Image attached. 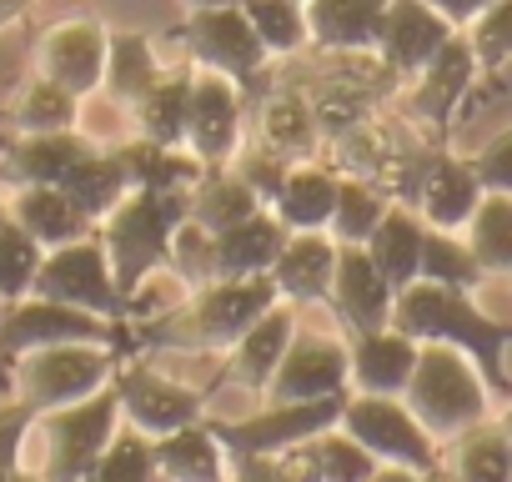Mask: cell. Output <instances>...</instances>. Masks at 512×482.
<instances>
[{"mask_svg": "<svg viewBox=\"0 0 512 482\" xmlns=\"http://www.w3.org/2000/svg\"><path fill=\"white\" fill-rule=\"evenodd\" d=\"M11 482H46V477H41V472H26V467H16V472H11Z\"/></svg>", "mask_w": 512, "mask_h": 482, "instance_id": "9f6ffc18", "label": "cell"}, {"mask_svg": "<svg viewBox=\"0 0 512 482\" xmlns=\"http://www.w3.org/2000/svg\"><path fill=\"white\" fill-rule=\"evenodd\" d=\"M191 76L196 66H176L161 71V81L146 91V101L131 111L136 136L156 141V146H186V111H191Z\"/></svg>", "mask_w": 512, "mask_h": 482, "instance_id": "e575fe53", "label": "cell"}, {"mask_svg": "<svg viewBox=\"0 0 512 482\" xmlns=\"http://www.w3.org/2000/svg\"><path fill=\"white\" fill-rule=\"evenodd\" d=\"M297 327H302V307L297 302H277L272 312H262L226 347V382L251 392V397H267V387H272Z\"/></svg>", "mask_w": 512, "mask_h": 482, "instance_id": "d6986e66", "label": "cell"}, {"mask_svg": "<svg viewBox=\"0 0 512 482\" xmlns=\"http://www.w3.org/2000/svg\"><path fill=\"white\" fill-rule=\"evenodd\" d=\"M392 327H402V332L417 337V342H447V347L467 352L472 367L482 372V382L492 387L497 407L512 397V372H507L512 322H497L492 312H482V307L472 302V292L412 282V287L397 292V302H392Z\"/></svg>", "mask_w": 512, "mask_h": 482, "instance_id": "7a4b0ae2", "label": "cell"}, {"mask_svg": "<svg viewBox=\"0 0 512 482\" xmlns=\"http://www.w3.org/2000/svg\"><path fill=\"white\" fill-rule=\"evenodd\" d=\"M251 101L231 76L201 71L191 76V111H186V151L201 166H231L246 146Z\"/></svg>", "mask_w": 512, "mask_h": 482, "instance_id": "5bb4252c", "label": "cell"}, {"mask_svg": "<svg viewBox=\"0 0 512 482\" xmlns=\"http://www.w3.org/2000/svg\"><path fill=\"white\" fill-rule=\"evenodd\" d=\"M11 221V201H0V226H6Z\"/></svg>", "mask_w": 512, "mask_h": 482, "instance_id": "680465c9", "label": "cell"}, {"mask_svg": "<svg viewBox=\"0 0 512 482\" xmlns=\"http://www.w3.org/2000/svg\"><path fill=\"white\" fill-rule=\"evenodd\" d=\"M352 392V352H347V332L337 327H297L272 387L262 402H312V397H342Z\"/></svg>", "mask_w": 512, "mask_h": 482, "instance_id": "9a60e30c", "label": "cell"}, {"mask_svg": "<svg viewBox=\"0 0 512 482\" xmlns=\"http://www.w3.org/2000/svg\"><path fill=\"white\" fill-rule=\"evenodd\" d=\"M307 452H312V462H317V482H372L377 467H382V462H377L352 432H342V427L317 432V437L307 442Z\"/></svg>", "mask_w": 512, "mask_h": 482, "instance_id": "60d3db41", "label": "cell"}, {"mask_svg": "<svg viewBox=\"0 0 512 482\" xmlns=\"http://www.w3.org/2000/svg\"><path fill=\"white\" fill-rule=\"evenodd\" d=\"M246 11L251 31L262 36L272 61H292L312 51V31H307V6L302 0H236Z\"/></svg>", "mask_w": 512, "mask_h": 482, "instance_id": "74e56055", "label": "cell"}, {"mask_svg": "<svg viewBox=\"0 0 512 482\" xmlns=\"http://www.w3.org/2000/svg\"><path fill=\"white\" fill-rule=\"evenodd\" d=\"M161 56H156V41L141 36V31H111V46H106V81H101V96H111L126 116L146 101V91L161 81Z\"/></svg>", "mask_w": 512, "mask_h": 482, "instance_id": "1f68e13d", "label": "cell"}, {"mask_svg": "<svg viewBox=\"0 0 512 482\" xmlns=\"http://www.w3.org/2000/svg\"><path fill=\"white\" fill-rule=\"evenodd\" d=\"M387 191H377L372 181L362 176H342V191H337V211H332V236L337 241H352V247H362V241L377 231V221L387 216Z\"/></svg>", "mask_w": 512, "mask_h": 482, "instance_id": "b9f144b4", "label": "cell"}, {"mask_svg": "<svg viewBox=\"0 0 512 482\" xmlns=\"http://www.w3.org/2000/svg\"><path fill=\"white\" fill-rule=\"evenodd\" d=\"M171 277L196 292L206 282H216V231H206L201 221H181L176 236H171Z\"/></svg>", "mask_w": 512, "mask_h": 482, "instance_id": "f6af8a7d", "label": "cell"}, {"mask_svg": "<svg viewBox=\"0 0 512 482\" xmlns=\"http://www.w3.org/2000/svg\"><path fill=\"white\" fill-rule=\"evenodd\" d=\"M121 357H126V347H116V342H61V347H41V352L16 357L6 382L36 412H56V407L86 402L101 387H111Z\"/></svg>", "mask_w": 512, "mask_h": 482, "instance_id": "5b68a950", "label": "cell"}, {"mask_svg": "<svg viewBox=\"0 0 512 482\" xmlns=\"http://www.w3.org/2000/svg\"><path fill=\"white\" fill-rule=\"evenodd\" d=\"M337 191H342V171L317 156V161H297L272 201L277 221L287 231H327L332 226V211H337Z\"/></svg>", "mask_w": 512, "mask_h": 482, "instance_id": "484cf974", "label": "cell"}, {"mask_svg": "<svg viewBox=\"0 0 512 482\" xmlns=\"http://www.w3.org/2000/svg\"><path fill=\"white\" fill-rule=\"evenodd\" d=\"M407 407L417 412V422L447 447L457 432L487 422L497 412V397L492 387L482 382V372L472 367L467 352L447 347V342H422V357H417V372L407 382Z\"/></svg>", "mask_w": 512, "mask_h": 482, "instance_id": "277c9868", "label": "cell"}, {"mask_svg": "<svg viewBox=\"0 0 512 482\" xmlns=\"http://www.w3.org/2000/svg\"><path fill=\"white\" fill-rule=\"evenodd\" d=\"M477 81H482V71H477V61H472L467 36L457 31V36L437 51V61H432L417 81L402 86V96H397L392 106H397L432 146H452V121H457V111L472 101Z\"/></svg>", "mask_w": 512, "mask_h": 482, "instance_id": "4fadbf2b", "label": "cell"}, {"mask_svg": "<svg viewBox=\"0 0 512 482\" xmlns=\"http://www.w3.org/2000/svg\"><path fill=\"white\" fill-rule=\"evenodd\" d=\"M337 427L352 432L377 462L412 467V472L442 467V442L417 422V412L407 407V397L347 392V407H342V422H337Z\"/></svg>", "mask_w": 512, "mask_h": 482, "instance_id": "7c38bea8", "label": "cell"}, {"mask_svg": "<svg viewBox=\"0 0 512 482\" xmlns=\"http://www.w3.org/2000/svg\"><path fill=\"white\" fill-rule=\"evenodd\" d=\"M41 262H46V247L21 221L0 226V297H6V302L31 297V287L41 277Z\"/></svg>", "mask_w": 512, "mask_h": 482, "instance_id": "7bdbcfd3", "label": "cell"}, {"mask_svg": "<svg viewBox=\"0 0 512 482\" xmlns=\"http://www.w3.org/2000/svg\"><path fill=\"white\" fill-rule=\"evenodd\" d=\"M487 191H512V126H502L477 156H467Z\"/></svg>", "mask_w": 512, "mask_h": 482, "instance_id": "f907efd6", "label": "cell"}, {"mask_svg": "<svg viewBox=\"0 0 512 482\" xmlns=\"http://www.w3.org/2000/svg\"><path fill=\"white\" fill-rule=\"evenodd\" d=\"M31 11V0H0V31H6L11 21H21Z\"/></svg>", "mask_w": 512, "mask_h": 482, "instance_id": "db71d44e", "label": "cell"}, {"mask_svg": "<svg viewBox=\"0 0 512 482\" xmlns=\"http://www.w3.org/2000/svg\"><path fill=\"white\" fill-rule=\"evenodd\" d=\"M482 196H487V186L477 181L467 156H457L452 146H437L427 156V171H422V186H417V211H422L427 226L467 231V221L482 206Z\"/></svg>", "mask_w": 512, "mask_h": 482, "instance_id": "7402d4cb", "label": "cell"}, {"mask_svg": "<svg viewBox=\"0 0 512 482\" xmlns=\"http://www.w3.org/2000/svg\"><path fill=\"white\" fill-rule=\"evenodd\" d=\"M106 46H111V26L96 16H66L56 26H46L36 36V76L76 91L81 101L101 96L106 81Z\"/></svg>", "mask_w": 512, "mask_h": 482, "instance_id": "2e32d148", "label": "cell"}, {"mask_svg": "<svg viewBox=\"0 0 512 482\" xmlns=\"http://www.w3.org/2000/svg\"><path fill=\"white\" fill-rule=\"evenodd\" d=\"M171 41H181V51L191 56V66L201 71H216V76H231L246 96L262 91L267 81V66H277L262 46V36L251 31L246 11L236 6H206V11H186V21L171 31Z\"/></svg>", "mask_w": 512, "mask_h": 482, "instance_id": "8992f818", "label": "cell"}, {"mask_svg": "<svg viewBox=\"0 0 512 482\" xmlns=\"http://www.w3.org/2000/svg\"><path fill=\"white\" fill-rule=\"evenodd\" d=\"M422 477H427V472H412V467H392V462H382L372 482H422Z\"/></svg>", "mask_w": 512, "mask_h": 482, "instance_id": "f5cc1de1", "label": "cell"}, {"mask_svg": "<svg viewBox=\"0 0 512 482\" xmlns=\"http://www.w3.org/2000/svg\"><path fill=\"white\" fill-rule=\"evenodd\" d=\"M61 191H71V201L101 226V221L136 191V181H131V171H126L121 146H96L91 156H81V161L61 176Z\"/></svg>", "mask_w": 512, "mask_h": 482, "instance_id": "4dcf8cb0", "label": "cell"}, {"mask_svg": "<svg viewBox=\"0 0 512 482\" xmlns=\"http://www.w3.org/2000/svg\"><path fill=\"white\" fill-rule=\"evenodd\" d=\"M6 307H11V302H6V297H0V317H6Z\"/></svg>", "mask_w": 512, "mask_h": 482, "instance_id": "94428289", "label": "cell"}, {"mask_svg": "<svg viewBox=\"0 0 512 482\" xmlns=\"http://www.w3.org/2000/svg\"><path fill=\"white\" fill-rule=\"evenodd\" d=\"M111 387L121 397V422L146 432L151 442L166 437V432H181V427H191V422H201L211 412L206 407L211 392H201V387H191V382H181V377H171L156 362L131 357V352L121 357Z\"/></svg>", "mask_w": 512, "mask_h": 482, "instance_id": "8fae6325", "label": "cell"}, {"mask_svg": "<svg viewBox=\"0 0 512 482\" xmlns=\"http://www.w3.org/2000/svg\"><path fill=\"white\" fill-rule=\"evenodd\" d=\"M427 6H432V11H442L457 31H467V26H472V21H477L487 6H492V0H427Z\"/></svg>", "mask_w": 512, "mask_h": 482, "instance_id": "816d5d0a", "label": "cell"}, {"mask_svg": "<svg viewBox=\"0 0 512 482\" xmlns=\"http://www.w3.org/2000/svg\"><path fill=\"white\" fill-rule=\"evenodd\" d=\"M422 282L432 287H452V292H477L487 282L482 262L472 257L467 236L462 231H437L427 226V241H422Z\"/></svg>", "mask_w": 512, "mask_h": 482, "instance_id": "ab89813d", "label": "cell"}, {"mask_svg": "<svg viewBox=\"0 0 512 482\" xmlns=\"http://www.w3.org/2000/svg\"><path fill=\"white\" fill-rule=\"evenodd\" d=\"M267 201L251 191V181L236 166H206L191 186V221H201L206 231H226L246 216H256Z\"/></svg>", "mask_w": 512, "mask_h": 482, "instance_id": "836d02e7", "label": "cell"}, {"mask_svg": "<svg viewBox=\"0 0 512 482\" xmlns=\"http://www.w3.org/2000/svg\"><path fill=\"white\" fill-rule=\"evenodd\" d=\"M11 221H21L46 252H56V247H66V241H81V236L96 231V221L71 201V191L46 186V181L16 186V196H11Z\"/></svg>", "mask_w": 512, "mask_h": 482, "instance_id": "f1b7e54d", "label": "cell"}, {"mask_svg": "<svg viewBox=\"0 0 512 482\" xmlns=\"http://www.w3.org/2000/svg\"><path fill=\"white\" fill-rule=\"evenodd\" d=\"M251 101V126H256V141L267 151L287 156L292 166L297 161H317L322 156V126H317V106H312V91L302 81H272V91L262 86Z\"/></svg>", "mask_w": 512, "mask_h": 482, "instance_id": "e0dca14e", "label": "cell"}, {"mask_svg": "<svg viewBox=\"0 0 512 482\" xmlns=\"http://www.w3.org/2000/svg\"><path fill=\"white\" fill-rule=\"evenodd\" d=\"M422 241H427V221L417 206L392 201L387 216L377 221V231L362 241L367 257L377 262V272L387 277L392 292H407L412 282H422Z\"/></svg>", "mask_w": 512, "mask_h": 482, "instance_id": "4316f807", "label": "cell"}, {"mask_svg": "<svg viewBox=\"0 0 512 482\" xmlns=\"http://www.w3.org/2000/svg\"><path fill=\"white\" fill-rule=\"evenodd\" d=\"M121 156H126V171L136 186H151V191H191L196 176L206 171L186 146H156L146 136H131L121 141Z\"/></svg>", "mask_w": 512, "mask_h": 482, "instance_id": "8d00e7d4", "label": "cell"}, {"mask_svg": "<svg viewBox=\"0 0 512 482\" xmlns=\"http://www.w3.org/2000/svg\"><path fill=\"white\" fill-rule=\"evenodd\" d=\"M472 46V61L482 71V81H492L507 61H512V0H492V6L462 31Z\"/></svg>", "mask_w": 512, "mask_h": 482, "instance_id": "bcb514c9", "label": "cell"}, {"mask_svg": "<svg viewBox=\"0 0 512 482\" xmlns=\"http://www.w3.org/2000/svg\"><path fill=\"white\" fill-rule=\"evenodd\" d=\"M452 36H457V26L442 11H432L427 0H392L382 41H377V61L407 86V81H417L437 61V51Z\"/></svg>", "mask_w": 512, "mask_h": 482, "instance_id": "ac0fdd59", "label": "cell"}, {"mask_svg": "<svg viewBox=\"0 0 512 482\" xmlns=\"http://www.w3.org/2000/svg\"><path fill=\"white\" fill-rule=\"evenodd\" d=\"M392 302L397 292L387 287V277L377 272V262L367 257V247L337 241V277H332V312L337 327L352 332H377L392 322Z\"/></svg>", "mask_w": 512, "mask_h": 482, "instance_id": "ffe728a7", "label": "cell"}, {"mask_svg": "<svg viewBox=\"0 0 512 482\" xmlns=\"http://www.w3.org/2000/svg\"><path fill=\"white\" fill-rule=\"evenodd\" d=\"M226 482H317V462H312L307 442L282 457H231Z\"/></svg>", "mask_w": 512, "mask_h": 482, "instance_id": "7dc6e473", "label": "cell"}, {"mask_svg": "<svg viewBox=\"0 0 512 482\" xmlns=\"http://www.w3.org/2000/svg\"><path fill=\"white\" fill-rule=\"evenodd\" d=\"M462 236L487 277H512V191H487Z\"/></svg>", "mask_w": 512, "mask_h": 482, "instance_id": "f35d334b", "label": "cell"}, {"mask_svg": "<svg viewBox=\"0 0 512 482\" xmlns=\"http://www.w3.org/2000/svg\"><path fill=\"white\" fill-rule=\"evenodd\" d=\"M312 56H377L392 0H302Z\"/></svg>", "mask_w": 512, "mask_h": 482, "instance_id": "44dd1931", "label": "cell"}, {"mask_svg": "<svg viewBox=\"0 0 512 482\" xmlns=\"http://www.w3.org/2000/svg\"><path fill=\"white\" fill-rule=\"evenodd\" d=\"M342 407H347V392L342 397H312V402H262L256 412H241V417L206 412V422L221 437L226 457H282V452L312 442L317 432L337 427Z\"/></svg>", "mask_w": 512, "mask_h": 482, "instance_id": "52a82bcc", "label": "cell"}, {"mask_svg": "<svg viewBox=\"0 0 512 482\" xmlns=\"http://www.w3.org/2000/svg\"><path fill=\"white\" fill-rule=\"evenodd\" d=\"M156 452V472L161 482H226L231 477V457L221 447V437L211 432V422H191L181 432H166L151 442Z\"/></svg>", "mask_w": 512, "mask_h": 482, "instance_id": "f546056e", "label": "cell"}, {"mask_svg": "<svg viewBox=\"0 0 512 482\" xmlns=\"http://www.w3.org/2000/svg\"><path fill=\"white\" fill-rule=\"evenodd\" d=\"M36 432L46 437L41 477L46 482H86V472L101 462V452L121 432V397H116V387H101L86 402L41 412Z\"/></svg>", "mask_w": 512, "mask_h": 482, "instance_id": "ba28073f", "label": "cell"}, {"mask_svg": "<svg viewBox=\"0 0 512 482\" xmlns=\"http://www.w3.org/2000/svg\"><path fill=\"white\" fill-rule=\"evenodd\" d=\"M191 216V191H151V186H136L96 231L106 241V257H111V272H116V287L121 297L131 302V317H136V302L146 292L151 277L171 272V236L176 226Z\"/></svg>", "mask_w": 512, "mask_h": 482, "instance_id": "3957f363", "label": "cell"}, {"mask_svg": "<svg viewBox=\"0 0 512 482\" xmlns=\"http://www.w3.org/2000/svg\"><path fill=\"white\" fill-rule=\"evenodd\" d=\"M86 482H161L151 437L121 422V432L111 437V447L101 452V462L86 472Z\"/></svg>", "mask_w": 512, "mask_h": 482, "instance_id": "ee69618b", "label": "cell"}, {"mask_svg": "<svg viewBox=\"0 0 512 482\" xmlns=\"http://www.w3.org/2000/svg\"><path fill=\"white\" fill-rule=\"evenodd\" d=\"M36 422H41V412H36L31 402H21V397L0 402V467L16 472V467L26 462V442H31Z\"/></svg>", "mask_w": 512, "mask_h": 482, "instance_id": "681fc988", "label": "cell"}, {"mask_svg": "<svg viewBox=\"0 0 512 482\" xmlns=\"http://www.w3.org/2000/svg\"><path fill=\"white\" fill-rule=\"evenodd\" d=\"M332 277H337V236L332 231H292L272 267L282 302L332 307Z\"/></svg>", "mask_w": 512, "mask_h": 482, "instance_id": "cb8c5ba5", "label": "cell"}, {"mask_svg": "<svg viewBox=\"0 0 512 482\" xmlns=\"http://www.w3.org/2000/svg\"><path fill=\"white\" fill-rule=\"evenodd\" d=\"M206 6H231V0H186V11H206Z\"/></svg>", "mask_w": 512, "mask_h": 482, "instance_id": "6f0895ef", "label": "cell"}, {"mask_svg": "<svg viewBox=\"0 0 512 482\" xmlns=\"http://www.w3.org/2000/svg\"><path fill=\"white\" fill-rule=\"evenodd\" d=\"M442 467L452 482H512V437L497 427V417H487L442 447Z\"/></svg>", "mask_w": 512, "mask_h": 482, "instance_id": "d6a6232c", "label": "cell"}, {"mask_svg": "<svg viewBox=\"0 0 512 482\" xmlns=\"http://www.w3.org/2000/svg\"><path fill=\"white\" fill-rule=\"evenodd\" d=\"M101 141H91L81 126L76 131H41V136H16V141H0V171H6L16 186L26 181H46V186H61V176L91 156Z\"/></svg>", "mask_w": 512, "mask_h": 482, "instance_id": "d4e9b609", "label": "cell"}, {"mask_svg": "<svg viewBox=\"0 0 512 482\" xmlns=\"http://www.w3.org/2000/svg\"><path fill=\"white\" fill-rule=\"evenodd\" d=\"M0 482H11V467H0Z\"/></svg>", "mask_w": 512, "mask_h": 482, "instance_id": "91938a15", "label": "cell"}, {"mask_svg": "<svg viewBox=\"0 0 512 482\" xmlns=\"http://www.w3.org/2000/svg\"><path fill=\"white\" fill-rule=\"evenodd\" d=\"M81 96L76 91H66V86H56V81H46V76H31L11 101H6V116L11 126H16V136H41V131H76L81 126Z\"/></svg>", "mask_w": 512, "mask_h": 482, "instance_id": "d590c367", "label": "cell"}, {"mask_svg": "<svg viewBox=\"0 0 512 482\" xmlns=\"http://www.w3.org/2000/svg\"><path fill=\"white\" fill-rule=\"evenodd\" d=\"M61 342H116L131 352V322H106L51 297H21L0 317V372H11V362L26 352L61 347Z\"/></svg>", "mask_w": 512, "mask_h": 482, "instance_id": "30bf717a", "label": "cell"}, {"mask_svg": "<svg viewBox=\"0 0 512 482\" xmlns=\"http://www.w3.org/2000/svg\"><path fill=\"white\" fill-rule=\"evenodd\" d=\"M31 297H51V302L81 307V312L106 317V322H131V302H126L121 287H116V272H111V257H106L101 231H91V236H81V241H66V247L46 252Z\"/></svg>", "mask_w": 512, "mask_h": 482, "instance_id": "9c48e42d", "label": "cell"}, {"mask_svg": "<svg viewBox=\"0 0 512 482\" xmlns=\"http://www.w3.org/2000/svg\"><path fill=\"white\" fill-rule=\"evenodd\" d=\"M277 302H282V292H277L272 272L267 277H216V282L186 292V302H176L156 317H136L131 342L151 347V352H226Z\"/></svg>", "mask_w": 512, "mask_h": 482, "instance_id": "6da1fadb", "label": "cell"}, {"mask_svg": "<svg viewBox=\"0 0 512 482\" xmlns=\"http://www.w3.org/2000/svg\"><path fill=\"white\" fill-rule=\"evenodd\" d=\"M347 352H352V392L402 397L407 382H412V372H417L422 342L387 322L377 332H352L347 337Z\"/></svg>", "mask_w": 512, "mask_h": 482, "instance_id": "603a6c76", "label": "cell"}, {"mask_svg": "<svg viewBox=\"0 0 512 482\" xmlns=\"http://www.w3.org/2000/svg\"><path fill=\"white\" fill-rule=\"evenodd\" d=\"M231 166L251 181V191L262 196L267 206L277 201V191H282V181H287V171H292V161H287V156H277V151H267L262 141H246V146H241V156H236Z\"/></svg>", "mask_w": 512, "mask_h": 482, "instance_id": "c3c4849f", "label": "cell"}, {"mask_svg": "<svg viewBox=\"0 0 512 482\" xmlns=\"http://www.w3.org/2000/svg\"><path fill=\"white\" fill-rule=\"evenodd\" d=\"M492 417H497V427H502V432L512 437V397H507V402H502V407H497Z\"/></svg>", "mask_w": 512, "mask_h": 482, "instance_id": "11a10c76", "label": "cell"}, {"mask_svg": "<svg viewBox=\"0 0 512 482\" xmlns=\"http://www.w3.org/2000/svg\"><path fill=\"white\" fill-rule=\"evenodd\" d=\"M287 236L292 231L277 221L272 206L216 231V277H267L287 247Z\"/></svg>", "mask_w": 512, "mask_h": 482, "instance_id": "83f0119b", "label": "cell"}]
</instances>
